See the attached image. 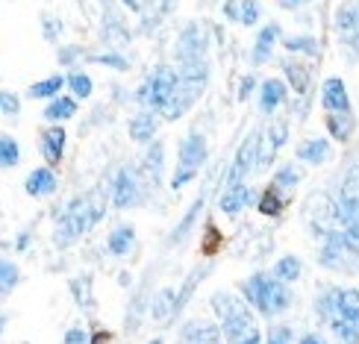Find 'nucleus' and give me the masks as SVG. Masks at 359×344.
<instances>
[{"instance_id": "8", "label": "nucleus", "mask_w": 359, "mask_h": 344, "mask_svg": "<svg viewBox=\"0 0 359 344\" xmlns=\"http://www.w3.org/2000/svg\"><path fill=\"white\" fill-rule=\"evenodd\" d=\"M330 321H341V324H351L353 330H359V294L353 289H345V291H330V297L324 301L321 306Z\"/></svg>"}, {"instance_id": "11", "label": "nucleus", "mask_w": 359, "mask_h": 344, "mask_svg": "<svg viewBox=\"0 0 359 344\" xmlns=\"http://www.w3.org/2000/svg\"><path fill=\"white\" fill-rule=\"evenodd\" d=\"M139 200V183H136V174L130 168H121L115 174V183H112V203L118 209H130L133 203Z\"/></svg>"}, {"instance_id": "26", "label": "nucleus", "mask_w": 359, "mask_h": 344, "mask_svg": "<svg viewBox=\"0 0 359 344\" xmlns=\"http://www.w3.org/2000/svg\"><path fill=\"white\" fill-rule=\"evenodd\" d=\"M144 179L147 183H159V171H162V144H154L147 151V159H144Z\"/></svg>"}, {"instance_id": "39", "label": "nucleus", "mask_w": 359, "mask_h": 344, "mask_svg": "<svg viewBox=\"0 0 359 344\" xmlns=\"http://www.w3.org/2000/svg\"><path fill=\"white\" fill-rule=\"evenodd\" d=\"M286 48H289V50H309V53H316V50H318L316 44H312V39H289V41H286Z\"/></svg>"}, {"instance_id": "32", "label": "nucleus", "mask_w": 359, "mask_h": 344, "mask_svg": "<svg viewBox=\"0 0 359 344\" xmlns=\"http://www.w3.org/2000/svg\"><path fill=\"white\" fill-rule=\"evenodd\" d=\"M341 221H345V233H341V235H345L351 245L359 247V212H345V215H341Z\"/></svg>"}, {"instance_id": "1", "label": "nucleus", "mask_w": 359, "mask_h": 344, "mask_svg": "<svg viewBox=\"0 0 359 344\" xmlns=\"http://www.w3.org/2000/svg\"><path fill=\"white\" fill-rule=\"evenodd\" d=\"M103 203H107V194H103V188H92L88 194H83V198L68 203L62 218L56 221V233H53L56 245L68 247V245L77 242L80 235H86L103 218V209H107Z\"/></svg>"}, {"instance_id": "18", "label": "nucleus", "mask_w": 359, "mask_h": 344, "mask_svg": "<svg viewBox=\"0 0 359 344\" xmlns=\"http://www.w3.org/2000/svg\"><path fill=\"white\" fill-rule=\"evenodd\" d=\"M62 144H65V132L53 127L50 132H44V142H41V153L48 162H59V156H62Z\"/></svg>"}, {"instance_id": "27", "label": "nucleus", "mask_w": 359, "mask_h": 344, "mask_svg": "<svg viewBox=\"0 0 359 344\" xmlns=\"http://www.w3.org/2000/svg\"><path fill=\"white\" fill-rule=\"evenodd\" d=\"M21 271L18 265H12L9 259H0V294H9L15 289V282H18Z\"/></svg>"}, {"instance_id": "44", "label": "nucleus", "mask_w": 359, "mask_h": 344, "mask_svg": "<svg viewBox=\"0 0 359 344\" xmlns=\"http://www.w3.org/2000/svg\"><path fill=\"white\" fill-rule=\"evenodd\" d=\"M124 4L130 6V9H136V12H142L147 4H151V0H124Z\"/></svg>"}, {"instance_id": "45", "label": "nucleus", "mask_w": 359, "mask_h": 344, "mask_svg": "<svg viewBox=\"0 0 359 344\" xmlns=\"http://www.w3.org/2000/svg\"><path fill=\"white\" fill-rule=\"evenodd\" d=\"M283 6H289V9H294V6H304V4H309V0H280Z\"/></svg>"}, {"instance_id": "48", "label": "nucleus", "mask_w": 359, "mask_h": 344, "mask_svg": "<svg viewBox=\"0 0 359 344\" xmlns=\"http://www.w3.org/2000/svg\"><path fill=\"white\" fill-rule=\"evenodd\" d=\"M0 333H4V318H0Z\"/></svg>"}, {"instance_id": "31", "label": "nucleus", "mask_w": 359, "mask_h": 344, "mask_svg": "<svg viewBox=\"0 0 359 344\" xmlns=\"http://www.w3.org/2000/svg\"><path fill=\"white\" fill-rule=\"evenodd\" d=\"M59 88H62V77H50V80L36 83L33 88H29V97H50V95L59 92Z\"/></svg>"}, {"instance_id": "6", "label": "nucleus", "mask_w": 359, "mask_h": 344, "mask_svg": "<svg viewBox=\"0 0 359 344\" xmlns=\"http://www.w3.org/2000/svg\"><path fill=\"white\" fill-rule=\"evenodd\" d=\"M177 83H180V77H177V74H174L171 68H159L156 74H151V80H147V83L142 85L139 100L144 103V106L165 109V103L171 100Z\"/></svg>"}, {"instance_id": "21", "label": "nucleus", "mask_w": 359, "mask_h": 344, "mask_svg": "<svg viewBox=\"0 0 359 344\" xmlns=\"http://www.w3.org/2000/svg\"><path fill=\"white\" fill-rule=\"evenodd\" d=\"M156 132V118L151 112H142L139 118H133V124H130V136L136 139V142H147Z\"/></svg>"}, {"instance_id": "9", "label": "nucleus", "mask_w": 359, "mask_h": 344, "mask_svg": "<svg viewBox=\"0 0 359 344\" xmlns=\"http://www.w3.org/2000/svg\"><path fill=\"white\" fill-rule=\"evenodd\" d=\"M286 139H289V127L283 124V121H274L271 127L265 130V136L259 139V153H257V165H259V168H268V165H271L274 153L280 151L283 144H286Z\"/></svg>"}, {"instance_id": "43", "label": "nucleus", "mask_w": 359, "mask_h": 344, "mask_svg": "<svg viewBox=\"0 0 359 344\" xmlns=\"http://www.w3.org/2000/svg\"><path fill=\"white\" fill-rule=\"evenodd\" d=\"M86 286H88V280H80V306H88V294H86Z\"/></svg>"}, {"instance_id": "3", "label": "nucleus", "mask_w": 359, "mask_h": 344, "mask_svg": "<svg viewBox=\"0 0 359 344\" xmlns=\"http://www.w3.org/2000/svg\"><path fill=\"white\" fill-rule=\"evenodd\" d=\"M245 294L262 315H277V312H283L292 301V294L283 286V280H268V277H250L245 282Z\"/></svg>"}, {"instance_id": "5", "label": "nucleus", "mask_w": 359, "mask_h": 344, "mask_svg": "<svg viewBox=\"0 0 359 344\" xmlns=\"http://www.w3.org/2000/svg\"><path fill=\"white\" fill-rule=\"evenodd\" d=\"M321 265L333 268V271H359V247L351 245L345 235H330L321 247Z\"/></svg>"}, {"instance_id": "40", "label": "nucleus", "mask_w": 359, "mask_h": 344, "mask_svg": "<svg viewBox=\"0 0 359 344\" xmlns=\"http://www.w3.org/2000/svg\"><path fill=\"white\" fill-rule=\"evenodd\" d=\"M268 344H289V330L286 326H277V330H271V341Z\"/></svg>"}, {"instance_id": "46", "label": "nucleus", "mask_w": 359, "mask_h": 344, "mask_svg": "<svg viewBox=\"0 0 359 344\" xmlns=\"http://www.w3.org/2000/svg\"><path fill=\"white\" fill-rule=\"evenodd\" d=\"M301 344H324V341H321V338H318V336H306V338H304V341H301Z\"/></svg>"}, {"instance_id": "38", "label": "nucleus", "mask_w": 359, "mask_h": 344, "mask_svg": "<svg viewBox=\"0 0 359 344\" xmlns=\"http://www.w3.org/2000/svg\"><path fill=\"white\" fill-rule=\"evenodd\" d=\"M257 15V0H242V24H253Z\"/></svg>"}, {"instance_id": "2", "label": "nucleus", "mask_w": 359, "mask_h": 344, "mask_svg": "<svg viewBox=\"0 0 359 344\" xmlns=\"http://www.w3.org/2000/svg\"><path fill=\"white\" fill-rule=\"evenodd\" d=\"M212 309L218 312V318L224 321V333H227V341L230 344H242L253 336H259L257 324H253V315L250 309L245 306V301H238L233 294H224L218 291L212 297Z\"/></svg>"}, {"instance_id": "4", "label": "nucleus", "mask_w": 359, "mask_h": 344, "mask_svg": "<svg viewBox=\"0 0 359 344\" xmlns=\"http://www.w3.org/2000/svg\"><path fill=\"white\" fill-rule=\"evenodd\" d=\"M306 221L316 233L330 235H341L345 233V221H341V209L327 198V194H312L306 200Z\"/></svg>"}, {"instance_id": "23", "label": "nucleus", "mask_w": 359, "mask_h": 344, "mask_svg": "<svg viewBox=\"0 0 359 344\" xmlns=\"http://www.w3.org/2000/svg\"><path fill=\"white\" fill-rule=\"evenodd\" d=\"M180 301H174V291L171 289H162L156 294V301H154V318L156 321H168L174 315V309H177Z\"/></svg>"}, {"instance_id": "15", "label": "nucleus", "mask_w": 359, "mask_h": 344, "mask_svg": "<svg viewBox=\"0 0 359 344\" xmlns=\"http://www.w3.org/2000/svg\"><path fill=\"white\" fill-rule=\"evenodd\" d=\"M183 341L186 344H221V333H218V326H212V324L194 321L183 330Z\"/></svg>"}, {"instance_id": "36", "label": "nucleus", "mask_w": 359, "mask_h": 344, "mask_svg": "<svg viewBox=\"0 0 359 344\" xmlns=\"http://www.w3.org/2000/svg\"><path fill=\"white\" fill-rule=\"evenodd\" d=\"M71 88H74V95H77V97H88V95H92V80L83 77V74H74Z\"/></svg>"}, {"instance_id": "47", "label": "nucleus", "mask_w": 359, "mask_h": 344, "mask_svg": "<svg viewBox=\"0 0 359 344\" xmlns=\"http://www.w3.org/2000/svg\"><path fill=\"white\" fill-rule=\"evenodd\" d=\"M242 344H259V336H253V338H248V341H242Z\"/></svg>"}, {"instance_id": "12", "label": "nucleus", "mask_w": 359, "mask_h": 344, "mask_svg": "<svg viewBox=\"0 0 359 344\" xmlns=\"http://www.w3.org/2000/svg\"><path fill=\"white\" fill-rule=\"evenodd\" d=\"M321 103L327 112H351V103H348V92H345V83L341 80H327L321 88Z\"/></svg>"}, {"instance_id": "49", "label": "nucleus", "mask_w": 359, "mask_h": 344, "mask_svg": "<svg viewBox=\"0 0 359 344\" xmlns=\"http://www.w3.org/2000/svg\"><path fill=\"white\" fill-rule=\"evenodd\" d=\"M151 344H162V341H151Z\"/></svg>"}, {"instance_id": "30", "label": "nucleus", "mask_w": 359, "mask_h": 344, "mask_svg": "<svg viewBox=\"0 0 359 344\" xmlns=\"http://www.w3.org/2000/svg\"><path fill=\"white\" fill-rule=\"evenodd\" d=\"M18 159H21V151H18V144H15L12 139H0V165H6V168H12V165H18Z\"/></svg>"}, {"instance_id": "42", "label": "nucleus", "mask_w": 359, "mask_h": 344, "mask_svg": "<svg viewBox=\"0 0 359 344\" xmlns=\"http://www.w3.org/2000/svg\"><path fill=\"white\" fill-rule=\"evenodd\" d=\"M65 344H86V333L80 330V326H77V330H68Z\"/></svg>"}, {"instance_id": "19", "label": "nucleus", "mask_w": 359, "mask_h": 344, "mask_svg": "<svg viewBox=\"0 0 359 344\" xmlns=\"http://www.w3.org/2000/svg\"><path fill=\"white\" fill-rule=\"evenodd\" d=\"M297 156L306 159V162H324L327 156H330V144H327L324 139H312V142H304L301 147H297Z\"/></svg>"}, {"instance_id": "24", "label": "nucleus", "mask_w": 359, "mask_h": 344, "mask_svg": "<svg viewBox=\"0 0 359 344\" xmlns=\"http://www.w3.org/2000/svg\"><path fill=\"white\" fill-rule=\"evenodd\" d=\"M274 39H277V27L274 24L265 27L259 33V39H257V48H253V62H265L268 53H271V48H274Z\"/></svg>"}, {"instance_id": "22", "label": "nucleus", "mask_w": 359, "mask_h": 344, "mask_svg": "<svg viewBox=\"0 0 359 344\" xmlns=\"http://www.w3.org/2000/svg\"><path fill=\"white\" fill-rule=\"evenodd\" d=\"M327 127H330V132L339 142H345L353 130V118H351V112H330L327 115Z\"/></svg>"}, {"instance_id": "7", "label": "nucleus", "mask_w": 359, "mask_h": 344, "mask_svg": "<svg viewBox=\"0 0 359 344\" xmlns=\"http://www.w3.org/2000/svg\"><path fill=\"white\" fill-rule=\"evenodd\" d=\"M203 159H206V144L203 139L198 136V132H191V136L180 144V165H177V174H174V188L180 186H186L189 179L198 174V168L203 165Z\"/></svg>"}, {"instance_id": "35", "label": "nucleus", "mask_w": 359, "mask_h": 344, "mask_svg": "<svg viewBox=\"0 0 359 344\" xmlns=\"http://www.w3.org/2000/svg\"><path fill=\"white\" fill-rule=\"evenodd\" d=\"M297 179H301V171H297V168H283L277 174V179H274V188H289V186L297 183Z\"/></svg>"}, {"instance_id": "10", "label": "nucleus", "mask_w": 359, "mask_h": 344, "mask_svg": "<svg viewBox=\"0 0 359 344\" xmlns=\"http://www.w3.org/2000/svg\"><path fill=\"white\" fill-rule=\"evenodd\" d=\"M257 153H259V136L245 139V144L238 147L236 162H233V168H230V174H227V183H230V186H238V183H242L245 174L253 168V162H257Z\"/></svg>"}, {"instance_id": "28", "label": "nucleus", "mask_w": 359, "mask_h": 344, "mask_svg": "<svg viewBox=\"0 0 359 344\" xmlns=\"http://www.w3.org/2000/svg\"><path fill=\"white\" fill-rule=\"evenodd\" d=\"M274 274H277V280H283V282L297 280V274H301V262H297L294 256H283V259L274 265Z\"/></svg>"}, {"instance_id": "37", "label": "nucleus", "mask_w": 359, "mask_h": 344, "mask_svg": "<svg viewBox=\"0 0 359 344\" xmlns=\"http://www.w3.org/2000/svg\"><path fill=\"white\" fill-rule=\"evenodd\" d=\"M259 209H262L265 215H277V212H280V198H277V191H274V188H268V191H265V198H262Z\"/></svg>"}, {"instance_id": "41", "label": "nucleus", "mask_w": 359, "mask_h": 344, "mask_svg": "<svg viewBox=\"0 0 359 344\" xmlns=\"http://www.w3.org/2000/svg\"><path fill=\"white\" fill-rule=\"evenodd\" d=\"M18 112V100H15L12 95H0V112Z\"/></svg>"}, {"instance_id": "20", "label": "nucleus", "mask_w": 359, "mask_h": 344, "mask_svg": "<svg viewBox=\"0 0 359 344\" xmlns=\"http://www.w3.org/2000/svg\"><path fill=\"white\" fill-rule=\"evenodd\" d=\"M283 97H286V85H283L280 80H268L262 85V109L265 112H274L283 103Z\"/></svg>"}, {"instance_id": "25", "label": "nucleus", "mask_w": 359, "mask_h": 344, "mask_svg": "<svg viewBox=\"0 0 359 344\" xmlns=\"http://www.w3.org/2000/svg\"><path fill=\"white\" fill-rule=\"evenodd\" d=\"M133 227H118V230H112V235H109V250L115 253V256H124V253L133 247Z\"/></svg>"}, {"instance_id": "29", "label": "nucleus", "mask_w": 359, "mask_h": 344, "mask_svg": "<svg viewBox=\"0 0 359 344\" xmlns=\"http://www.w3.org/2000/svg\"><path fill=\"white\" fill-rule=\"evenodd\" d=\"M74 112H77V106H74V100L62 97V100H53L48 109H44V115L53 118V121H62V118H71Z\"/></svg>"}, {"instance_id": "13", "label": "nucleus", "mask_w": 359, "mask_h": 344, "mask_svg": "<svg viewBox=\"0 0 359 344\" xmlns=\"http://www.w3.org/2000/svg\"><path fill=\"white\" fill-rule=\"evenodd\" d=\"M339 209L345 212H359V165H353L341 183V198H339Z\"/></svg>"}, {"instance_id": "33", "label": "nucleus", "mask_w": 359, "mask_h": 344, "mask_svg": "<svg viewBox=\"0 0 359 344\" xmlns=\"http://www.w3.org/2000/svg\"><path fill=\"white\" fill-rule=\"evenodd\" d=\"M333 333L339 336L341 344H359V330H353L351 324H341V321H333Z\"/></svg>"}, {"instance_id": "17", "label": "nucleus", "mask_w": 359, "mask_h": 344, "mask_svg": "<svg viewBox=\"0 0 359 344\" xmlns=\"http://www.w3.org/2000/svg\"><path fill=\"white\" fill-rule=\"evenodd\" d=\"M27 194H33V198H44V194H50L56 188V177L48 171V168H39L27 177Z\"/></svg>"}, {"instance_id": "34", "label": "nucleus", "mask_w": 359, "mask_h": 344, "mask_svg": "<svg viewBox=\"0 0 359 344\" xmlns=\"http://www.w3.org/2000/svg\"><path fill=\"white\" fill-rule=\"evenodd\" d=\"M286 71H289V80H292V85L297 88V92H306V85H309L306 68H301V65H286Z\"/></svg>"}, {"instance_id": "16", "label": "nucleus", "mask_w": 359, "mask_h": 344, "mask_svg": "<svg viewBox=\"0 0 359 344\" xmlns=\"http://www.w3.org/2000/svg\"><path fill=\"white\" fill-rule=\"evenodd\" d=\"M250 203V191H248V186H230L227 188V194L221 198V212L224 215H236V212H242V209Z\"/></svg>"}, {"instance_id": "14", "label": "nucleus", "mask_w": 359, "mask_h": 344, "mask_svg": "<svg viewBox=\"0 0 359 344\" xmlns=\"http://www.w3.org/2000/svg\"><path fill=\"white\" fill-rule=\"evenodd\" d=\"M203 50H206V41L201 39V27H189L183 39H180V56H183V62H198V59H203Z\"/></svg>"}]
</instances>
